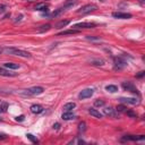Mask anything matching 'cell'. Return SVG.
<instances>
[{
    "instance_id": "6da1fadb",
    "label": "cell",
    "mask_w": 145,
    "mask_h": 145,
    "mask_svg": "<svg viewBox=\"0 0 145 145\" xmlns=\"http://www.w3.org/2000/svg\"><path fill=\"white\" fill-rule=\"evenodd\" d=\"M4 51L8 55H13V56H18V57H23V58H31V53L30 52L22 50V49H17V48H5Z\"/></svg>"
},
{
    "instance_id": "7a4b0ae2",
    "label": "cell",
    "mask_w": 145,
    "mask_h": 145,
    "mask_svg": "<svg viewBox=\"0 0 145 145\" xmlns=\"http://www.w3.org/2000/svg\"><path fill=\"white\" fill-rule=\"evenodd\" d=\"M98 9V6L94 4H89V5H85V6H83L81 9H78L77 10V14H82V15H85V14H90L94 10H96Z\"/></svg>"
},
{
    "instance_id": "3957f363",
    "label": "cell",
    "mask_w": 145,
    "mask_h": 145,
    "mask_svg": "<svg viewBox=\"0 0 145 145\" xmlns=\"http://www.w3.org/2000/svg\"><path fill=\"white\" fill-rule=\"evenodd\" d=\"M95 24L94 23H90V22H82V23H77L72 26V28L75 30H82V28H93Z\"/></svg>"
},
{
    "instance_id": "277c9868",
    "label": "cell",
    "mask_w": 145,
    "mask_h": 145,
    "mask_svg": "<svg viewBox=\"0 0 145 145\" xmlns=\"http://www.w3.org/2000/svg\"><path fill=\"white\" fill-rule=\"evenodd\" d=\"M25 91L26 93L31 94V95H39V94H42L44 92V89L42 86H33V87H30V89H27Z\"/></svg>"
},
{
    "instance_id": "5b68a950",
    "label": "cell",
    "mask_w": 145,
    "mask_h": 145,
    "mask_svg": "<svg viewBox=\"0 0 145 145\" xmlns=\"http://www.w3.org/2000/svg\"><path fill=\"white\" fill-rule=\"evenodd\" d=\"M123 87H124L126 91H129V92H132V93L136 94V95H139V92H138V90H137L136 87L134 86V84L129 83V82H124V83H123Z\"/></svg>"
},
{
    "instance_id": "8992f818",
    "label": "cell",
    "mask_w": 145,
    "mask_h": 145,
    "mask_svg": "<svg viewBox=\"0 0 145 145\" xmlns=\"http://www.w3.org/2000/svg\"><path fill=\"white\" fill-rule=\"evenodd\" d=\"M94 93V90L93 89H85V90H83L81 93L78 94V98L81 99V100H84V99H87V98H91Z\"/></svg>"
},
{
    "instance_id": "52a82bcc",
    "label": "cell",
    "mask_w": 145,
    "mask_h": 145,
    "mask_svg": "<svg viewBox=\"0 0 145 145\" xmlns=\"http://www.w3.org/2000/svg\"><path fill=\"white\" fill-rule=\"evenodd\" d=\"M103 112H104V115L111 116V117H113V118L119 117V112L116 110V109H112V108H110V107L104 108V109H103Z\"/></svg>"
},
{
    "instance_id": "ba28073f",
    "label": "cell",
    "mask_w": 145,
    "mask_h": 145,
    "mask_svg": "<svg viewBox=\"0 0 145 145\" xmlns=\"http://www.w3.org/2000/svg\"><path fill=\"white\" fill-rule=\"evenodd\" d=\"M145 136L144 135H139V136H134V135H126V136L123 137L121 141H144Z\"/></svg>"
},
{
    "instance_id": "9c48e42d",
    "label": "cell",
    "mask_w": 145,
    "mask_h": 145,
    "mask_svg": "<svg viewBox=\"0 0 145 145\" xmlns=\"http://www.w3.org/2000/svg\"><path fill=\"white\" fill-rule=\"evenodd\" d=\"M112 17L119 18V19H128V18H132V15H130V14H128V13L115 11V13H112Z\"/></svg>"
},
{
    "instance_id": "30bf717a",
    "label": "cell",
    "mask_w": 145,
    "mask_h": 145,
    "mask_svg": "<svg viewBox=\"0 0 145 145\" xmlns=\"http://www.w3.org/2000/svg\"><path fill=\"white\" fill-rule=\"evenodd\" d=\"M126 66V61L123 60L121 58H116L115 59V69H123Z\"/></svg>"
},
{
    "instance_id": "8fae6325",
    "label": "cell",
    "mask_w": 145,
    "mask_h": 145,
    "mask_svg": "<svg viewBox=\"0 0 145 145\" xmlns=\"http://www.w3.org/2000/svg\"><path fill=\"white\" fill-rule=\"evenodd\" d=\"M0 75H1V76H6V77H15V76H17L18 74L17 72H11L10 69L7 70V69L0 67Z\"/></svg>"
},
{
    "instance_id": "7c38bea8",
    "label": "cell",
    "mask_w": 145,
    "mask_h": 145,
    "mask_svg": "<svg viewBox=\"0 0 145 145\" xmlns=\"http://www.w3.org/2000/svg\"><path fill=\"white\" fill-rule=\"evenodd\" d=\"M119 101L120 102H123V103H128V104H137V103L139 102L137 99H134V98H120L119 99Z\"/></svg>"
},
{
    "instance_id": "4fadbf2b",
    "label": "cell",
    "mask_w": 145,
    "mask_h": 145,
    "mask_svg": "<svg viewBox=\"0 0 145 145\" xmlns=\"http://www.w3.org/2000/svg\"><path fill=\"white\" fill-rule=\"evenodd\" d=\"M31 111L35 113V115H39V113H41L43 111V108L42 106H40V104H33L32 107H31Z\"/></svg>"
},
{
    "instance_id": "5bb4252c",
    "label": "cell",
    "mask_w": 145,
    "mask_h": 145,
    "mask_svg": "<svg viewBox=\"0 0 145 145\" xmlns=\"http://www.w3.org/2000/svg\"><path fill=\"white\" fill-rule=\"evenodd\" d=\"M75 117H76V116L74 115L72 112H70V111H66V112H64V113H62V116H61V118H62L64 120L75 119Z\"/></svg>"
},
{
    "instance_id": "9a60e30c",
    "label": "cell",
    "mask_w": 145,
    "mask_h": 145,
    "mask_svg": "<svg viewBox=\"0 0 145 145\" xmlns=\"http://www.w3.org/2000/svg\"><path fill=\"white\" fill-rule=\"evenodd\" d=\"M89 113H90L91 116L95 117V118H102L103 117L102 113H101L100 111H98L96 109H94V108H90V109H89Z\"/></svg>"
},
{
    "instance_id": "2e32d148",
    "label": "cell",
    "mask_w": 145,
    "mask_h": 145,
    "mask_svg": "<svg viewBox=\"0 0 145 145\" xmlns=\"http://www.w3.org/2000/svg\"><path fill=\"white\" fill-rule=\"evenodd\" d=\"M70 23L68 19H62V21L58 22L57 24H56V28H64L65 26H67Z\"/></svg>"
},
{
    "instance_id": "e0dca14e",
    "label": "cell",
    "mask_w": 145,
    "mask_h": 145,
    "mask_svg": "<svg viewBox=\"0 0 145 145\" xmlns=\"http://www.w3.org/2000/svg\"><path fill=\"white\" fill-rule=\"evenodd\" d=\"M4 67L7 69H18L19 68V65L15 64V62H6L4 65Z\"/></svg>"
},
{
    "instance_id": "ac0fdd59",
    "label": "cell",
    "mask_w": 145,
    "mask_h": 145,
    "mask_svg": "<svg viewBox=\"0 0 145 145\" xmlns=\"http://www.w3.org/2000/svg\"><path fill=\"white\" fill-rule=\"evenodd\" d=\"M77 4V0H68L67 2H65L64 5V8L65 9H69V8H72L75 5Z\"/></svg>"
},
{
    "instance_id": "d6986e66",
    "label": "cell",
    "mask_w": 145,
    "mask_h": 145,
    "mask_svg": "<svg viewBox=\"0 0 145 145\" xmlns=\"http://www.w3.org/2000/svg\"><path fill=\"white\" fill-rule=\"evenodd\" d=\"M75 107H76V103L75 102H68L64 106V110L65 111H72V109H75Z\"/></svg>"
},
{
    "instance_id": "ffe728a7",
    "label": "cell",
    "mask_w": 145,
    "mask_h": 145,
    "mask_svg": "<svg viewBox=\"0 0 145 145\" xmlns=\"http://www.w3.org/2000/svg\"><path fill=\"white\" fill-rule=\"evenodd\" d=\"M35 9H36V10H41V11H47V10H48V6L45 4L41 2V4H38L36 6H35Z\"/></svg>"
},
{
    "instance_id": "44dd1931",
    "label": "cell",
    "mask_w": 145,
    "mask_h": 145,
    "mask_svg": "<svg viewBox=\"0 0 145 145\" xmlns=\"http://www.w3.org/2000/svg\"><path fill=\"white\" fill-rule=\"evenodd\" d=\"M50 28H51V25H50V24H45V25L40 26V27H39V30H38V32H39V33H43V32L49 31Z\"/></svg>"
},
{
    "instance_id": "7402d4cb",
    "label": "cell",
    "mask_w": 145,
    "mask_h": 145,
    "mask_svg": "<svg viewBox=\"0 0 145 145\" xmlns=\"http://www.w3.org/2000/svg\"><path fill=\"white\" fill-rule=\"evenodd\" d=\"M79 30H75V28H72V30H67V31H62L59 35H67V34H76L78 33Z\"/></svg>"
},
{
    "instance_id": "603a6c76",
    "label": "cell",
    "mask_w": 145,
    "mask_h": 145,
    "mask_svg": "<svg viewBox=\"0 0 145 145\" xmlns=\"http://www.w3.org/2000/svg\"><path fill=\"white\" fill-rule=\"evenodd\" d=\"M106 91L110 92V93H116L118 91V87L116 85H107L106 86Z\"/></svg>"
},
{
    "instance_id": "cb8c5ba5",
    "label": "cell",
    "mask_w": 145,
    "mask_h": 145,
    "mask_svg": "<svg viewBox=\"0 0 145 145\" xmlns=\"http://www.w3.org/2000/svg\"><path fill=\"white\" fill-rule=\"evenodd\" d=\"M65 10H66V9H65L64 7H62V8H59V9H57V10H56V11H53V13H52L51 15H50V17H57V16H59L60 14L62 13V11H65Z\"/></svg>"
},
{
    "instance_id": "d4e9b609",
    "label": "cell",
    "mask_w": 145,
    "mask_h": 145,
    "mask_svg": "<svg viewBox=\"0 0 145 145\" xmlns=\"http://www.w3.org/2000/svg\"><path fill=\"white\" fill-rule=\"evenodd\" d=\"M85 130H86V124L84 121H82V123H79V125H78V133L81 134V133H84Z\"/></svg>"
},
{
    "instance_id": "484cf974",
    "label": "cell",
    "mask_w": 145,
    "mask_h": 145,
    "mask_svg": "<svg viewBox=\"0 0 145 145\" xmlns=\"http://www.w3.org/2000/svg\"><path fill=\"white\" fill-rule=\"evenodd\" d=\"M8 109V103L7 102H0V113L1 112H6Z\"/></svg>"
},
{
    "instance_id": "4316f807",
    "label": "cell",
    "mask_w": 145,
    "mask_h": 145,
    "mask_svg": "<svg viewBox=\"0 0 145 145\" xmlns=\"http://www.w3.org/2000/svg\"><path fill=\"white\" fill-rule=\"evenodd\" d=\"M91 64L94 65V66H103L104 65V60L102 59H98V60H92Z\"/></svg>"
},
{
    "instance_id": "83f0119b",
    "label": "cell",
    "mask_w": 145,
    "mask_h": 145,
    "mask_svg": "<svg viewBox=\"0 0 145 145\" xmlns=\"http://www.w3.org/2000/svg\"><path fill=\"white\" fill-rule=\"evenodd\" d=\"M26 137H27L31 142L35 143V144H38V143H39V139L36 138V137H34V135H32V134H26Z\"/></svg>"
},
{
    "instance_id": "f1b7e54d",
    "label": "cell",
    "mask_w": 145,
    "mask_h": 145,
    "mask_svg": "<svg viewBox=\"0 0 145 145\" xmlns=\"http://www.w3.org/2000/svg\"><path fill=\"white\" fill-rule=\"evenodd\" d=\"M116 110L118 111V112H126L127 108H126V106H124V104H119L118 107L116 108Z\"/></svg>"
},
{
    "instance_id": "f546056e",
    "label": "cell",
    "mask_w": 145,
    "mask_h": 145,
    "mask_svg": "<svg viewBox=\"0 0 145 145\" xmlns=\"http://www.w3.org/2000/svg\"><path fill=\"white\" fill-rule=\"evenodd\" d=\"M94 106H95V107H103V106H104V101L98 99V100L94 101Z\"/></svg>"
},
{
    "instance_id": "4dcf8cb0",
    "label": "cell",
    "mask_w": 145,
    "mask_h": 145,
    "mask_svg": "<svg viewBox=\"0 0 145 145\" xmlns=\"http://www.w3.org/2000/svg\"><path fill=\"white\" fill-rule=\"evenodd\" d=\"M126 113H127V116H129V117H134V118H136L137 115L134 112V111L132 110H126Z\"/></svg>"
},
{
    "instance_id": "1f68e13d",
    "label": "cell",
    "mask_w": 145,
    "mask_h": 145,
    "mask_svg": "<svg viewBox=\"0 0 145 145\" xmlns=\"http://www.w3.org/2000/svg\"><path fill=\"white\" fill-rule=\"evenodd\" d=\"M24 119H25V116H23V115H21V116H18V117H16V121H23Z\"/></svg>"
},
{
    "instance_id": "d6a6232c",
    "label": "cell",
    "mask_w": 145,
    "mask_h": 145,
    "mask_svg": "<svg viewBox=\"0 0 145 145\" xmlns=\"http://www.w3.org/2000/svg\"><path fill=\"white\" fill-rule=\"evenodd\" d=\"M5 10H6V6L5 5H0V14L4 13Z\"/></svg>"
},
{
    "instance_id": "836d02e7",
    "label": "cell",
    "mask_w": 145,
    "mask_h": 145,
    "mask_svg": "<svg viewBox=\"0 0 145 145\" xmlns=\"http://www.w3.org/2000/svg\"><path fill=\"white\" fill-rule=\"evenodd\" d=\"M7 135H5V134H1V133H0V139H6V138H7Z\"/></svg>"
},
{
    "instance_id": "e575fe53",
    "label": "cell",
    "mask_w": 145,
    "mask_h": 145,
    "mask_svg": "<svg viewBox=\"0 0 145 145\" xmlns=\"http://www.w3.org/2000/svg\"><path fill=\"white\" fill-rule=\"evenodd\" d=\"M87 40H100V38H96V36H87Z\"/></svg>"
},
{
    "instance_id": "d590c367",
    "label": "cell",
    "mask_w": 145,
    "mask_h": 145,
    "mask_svg": "<svg viewBox=\"0 0 145 145\" xmlns=\"http://www.w3.org/2000/svg\"><path fill=\"white\" fill-rule=\"evenodd\" d=\"M59 127H60V124H59V123H56V124L53 125V128H55V129H59Z\"/></svg>"
},
{
    "instance_id": "8d00e7d4",
    "label": "cell",
    "mask_w": 145,
    "mask_h": 145,
    "mask_svg": "<svg viewBox=\"0 0 145 145\" xmlns=\"http://www.w3.org/2000/svg\"><path fill=\"white\" fill-rule=\"evenodd\" d=\"M144 75H145V72H139V74H138V75H137L136 77H138V78H139V77H143V76H144Z\"/></svg>"
},
{
    "instance_id": "74e56055",
    "label": "cell",
    "mask_w": 145,
    "mask_h": 145,
    "mask_svg": "<svg viewBox=\"0 0 145 145\" xmlns=\"http://www.w3.org/2000/svg\"><path fill=\"white\" fill-rule=\"evenodd\" d=\"M2 51H4V50H2V48H0V53H1Z\"/></svg>"
},
{
    "instance_id": "f35d334b",
    "label": "cell",
    "mask_w": 145,
    "mask_h": 145,
    "mask_svg": "<svg viewBox=\"0 0 145 145\" xmlns=\"http://www.w3.org/2000/svg\"><path fill=\"white\" fill-rule=\"evenodd\" d=\"M139 1H141V2H144V0H139Z\"/></svg>"
},
{
    "instance_id": "ab89813d",
    "label": "cell",
    "mask_w": 145,
    "mask_h": 145,
    "mask_svg": "<svg viewBox=\"0 0 145 145\" xmlns=\"http://www.w3.org/2000/svg\"><path fill=\"white\" fill-rule=\"evenodd\" d=\"M100 1H104V0H100Z\"/></svg>"
}]
</instances>
